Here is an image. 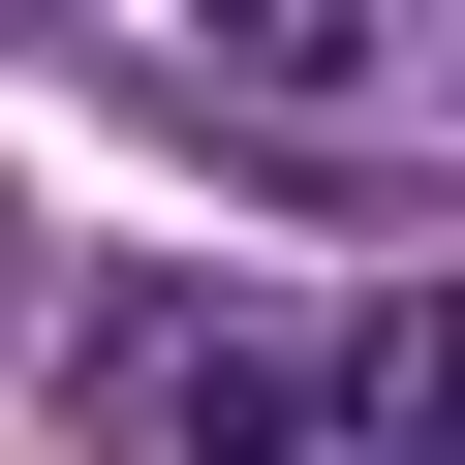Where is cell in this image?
I'll use <instances>...</instances> for the list:
<instances>
[{"mask_svg":"<svg viewBox=\"0 0 465 465\" xmlns=\"http://www.w3.org/2000/svg\"><path fill=\"white\" fill-rule=\"evenodd\" d=\"M94 403H124L155 465H311V434H341L311 341H280V311H217V280H94Z\"/></svg>","mask_w":465,"mask_h":465,"instance_id":"1","label":"cell"},{"mask_svg":"<svg viewBox=\"0 0 465 465\" xmlns=\"http://www.w3.org/2000/svg\"><path fill=\"white\" fill-rule=\"evenodd\" d=\"M341 434H372V465H465V280H403V311L341 341Z\"/></svg>","mask_w":465,"mask_h":465,"instance_id":"2","label":"cell"},{"mask_svg":"<svg viewBox=\"0 0 465 465\" xmlns=\"http://www.w3.org/2000/svg\"><path fill=\"white\" fill-rule=\"evenodd\" d=\"M0 280H32V217H0Z\"/></svg>","mask_w":465,"mask_h":465,"instance_id":"3","label":"cell"}]
</instances>
